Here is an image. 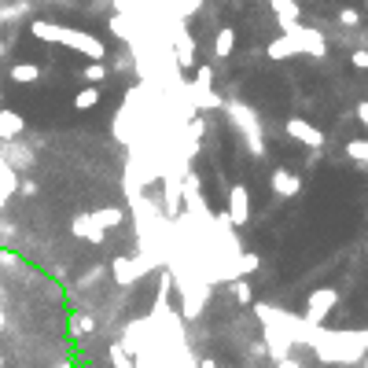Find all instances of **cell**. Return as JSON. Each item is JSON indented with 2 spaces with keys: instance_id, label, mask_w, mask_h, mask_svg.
I'll list each match as a JSON object with an SVG mask.
<instances>
[{
  "instance_id": "15",
  "label": "cell",
  "mask_w": 368,
  "mask_h": 368,
  "mask_svg": "<svg viewBox=\"0 0 368 368\" xmlns=\"http://www.w3.org/2000/svg\"><path fill=\"white\" fill-rule=\"evenodd\" d=\"M291 56H302V52H298V41H295L291 33H280L276 41H269V45H266V59H273V63L291 59Z\"/></svg>"
},
{
  "instance_id": "29",
  "label": "cell",
  "mask_w": 368,
  "mask_h": 368,
  "mask_svg": "<svg viewBox=\"0 0 368 368\" xmlns=\"http://www.w3.org/2000/svg\"><path fill=\"white\" fill-rule=\"evenodd\" d=\"M350 63H354L357 70H368V48H354V52H350Z\"/></svg>"
},
{
  "instance_id": "23",
  "label": "cell",
  "mask_w": 368,
  "mask_h": 368,
  "mask_svg": "<svg viewBox=\"0 0 368 368\" xmlns=\"http://www.w3.org/2000/svg\"><path fill=\"white\" fill-rule=\"evenodd\" d=\"M96 103H100V85H85V89L74 96V107H78V111H93Z\"/></svg>"
},
{
  "instance_id": "22",
  "label": "cell",
  "mask_w": 368,
  "mask_h": 368,
  "mask_svg": "<svg viewBox=\"0 0 368 368\" xmlns=\"http://www.w3.org/2000/svg\"><path fill=\"white\" fill-rule=\"evenodd\" d=\"M81 78H85V85H103L107 63H103V59H89V63H85V70H81Z\"/></svg>"
},
{
  "instance_id": "26",
  "label": "cell",
  "mask_w": 368,
  "mask_h": 368,
  "mask_svg": "<svg viewBox=\"0 0 368 368\" xmlns=\"http://www.w3.org/2000/svg\"><path fill=\"white\" fill-rule=\"evenodd\" d=\"M339 26H361V11L357 8H342L339 11Z\"/></svg>"
},
{
  "instance_id": "25",
  "label": "cell",
  "mask_w": 368,
  "mask_h": 368,
  "mask_svg": "<svg viewBox=\"0 0 368 368\" xmlns=\"http://www.w3.org/2000/svg\"><path fill=\"white\" fill-rule=\"evenodd\" d=\"M232 295H236V302H240V306H254V291H251V284H247L243 276L232 280Z\"/></svg>"
},
{
  "instance_id": "33",
  "label": "cell",
  "mask_w": 368,
  "mask_h": 368,
  "mask_svg": "<svg viewBox=\"0 0 368 368\" xmlns=\"http://www.w3.org/2000/svg\"><path fill=\"white\" fill-rule=\"evenodd\" d=\"M280 368H302L298 361H291V357H284V361H280Z\"/></svg>"
},
{
  "instance_id": "31",
  "label": "cell",
  "mask_w": 368,
  "mask_h": 368,
  "mask_svg": "<svg viewBox=\"0 0 368 368\" xmlns=\"http://www.w3.org/2000/svg\"><path fill=\"white\" fill-rule=\"evenodd\" d=\"M199 4H203V0H184V4H181V11H177V15H181V19H184V23H188V15H191V11H196Z\"/></svg>"
},
{
  "instance_id": "4",
  "label": "cell",
  "mask_w": 368,
  "mask_h": 368,
  "mask_svg": "<svg viewBox=\"0 0 368 368\" xmlns=\"http://www.w3.org/2000/svg\"><path fill=\"white\" fill-rule=\"evenodd\" d=\"M125 221V210L118 206H103V210H89V214H78V218L70 221V232L78 236V240H89V243H103V236L118 228Z\"/></svg>"
},
{
  "instance_id": "37",
  "label": "cell",
  "mask_w": 368,
  "mask_h": 368,
  "mask_svg": "<svg viewBox=\"0 0 368 368\" xmlns=\"http://www.w3.org/2000/svg\"><path fill=\"white\" fill-rule=\"evenodd\" d=\"M4 364H8V361H4V354H0V368H4Z\"/></svg>"
},
{
  "instance_id": "16",
  "label": "cell",
  "mask_w": 368,
  "mask_h": 368,
  "mask_svg": "<svg viewBox=\"0 0 368 368\" xmlns=\"http://www.w3.org/2000/svg\"><path fill=\"white\" fill-rule=\"evenodd\" d=\"M191 103H196V111H221V96L218 93H214V89H196V85H191Z\"/></svg>"
},
{
  "instance_id": "28",
  "label": "cell",
  "mask_w": 368,
  "mask_h": 368,
  "mask_svg": "<svg viewBox=\"0 0 368 368\" xmlns=\"http://www.w3.org/2000/svg\"><path fill=\"white\" fill-rule=\"evenodd\" d=\"M15 191H19V196H26V199H33V196H37V181H33V177H19Z\"/></svg>"
},
{
  "instance_id": "12",
  "label": "cell",
  "mask_w": 368,
  "mask_h": 368,
  "mask_svg": "<svg viewBox=\"0 0 368 368\" xmlns=\"http://www.w3.org/2000/svg\"><path fill=\"white\" fill-rule=\"evenodd\" d=\"M291 346H295V339H291L288 328H280V324H266V354L273 361H284L291 354Z\"/></svg>"
},
{
  "instance_id": "17",
  "label": "cell",
  "mask_w": 368,
  "mask_h": 368,
  "mask_svg": "<svg viewBox=\"0 0 368 368\" xmlns=\"http://www.w3.org/2000/svg\"><path fill=\"white\" fill-rule=\"evenodd\" d=\"M269 8L276 11L280 26H284V23H302V8H298V0H269Z\"/></svg>"
},
{
  "instance_id": "20",
  "label": "cell",
  "mask_w": 368,
  "mask_h": 368,
  "mask_svg": "<svg viewBox=\"0 0 368 368\" xmlns=\"http://www.w3.org/2000/svg\"><path fill=\"white\" fill-rule=\"evenodd\" d=\"M232 48H236V30H232V26H221L218 37H214V56H218V59H228Z\"/></svg>"
},
{
  "instance_id": "35",
  "label": "cell",
  "mask_w": 368,
  "mask_h": 368,
  "mask_svg": "<svg viewBox=\"0 0 368 368\" xmlns=\"http://www.w3.org/2000/svg\"><path fill=\"white\" fill-rule=\"evenodd\" d=\"M203 368H218V364H214V361H203Z\"/></svg>"
},
{
  "instance_id": "9",
  "label": "cell",
  "mask_w": 368,
  "mask_h": 368,
  "mask_svg": "<svg viewBox=\"0 0 368 368\" xmlns=\"http://www.w3.org/2000/svg\"><path fill=\"white\" fill-rule=\"evenodd\" d=\"M0 162H4L11 173L30 169L33 166V151L23 144V137H19V140H0Z\"/></svg>"
},
{
  "instance_id": "8",
  "label": "cell",
  "mask_w": 368,
  "mask_h": 368,
  "mask_svg": "<svg viewBox=\"0 0 368 368\" xmlns=\"http://www.w3.org/2000/svg\"><path fill=\"white\" fill-rule=\"evenodd\" d=\"M173 56H177V67H181V70L196 67V37L188 33L184 19H177V30H173Z\"/></svg>"
},
{
  "instance_id": "3",
  "label": "cell",
  "mask_w": 368,
  "mask_h": 368,
  "mask_svg": "<svg viewBox=\"0 0 368 368\" xmlns=\"http://www.w3.org/2000/svg\"><path fill=\"white\" fill-rule=\"evenodd\" d=\"M221 111H225L228 122L236 125V133L243 137V144H247L251 155L262 159V155H266V137H262V122H258V111H254V107H247V103H240V100H225Z\"/></svg>"
},
{
  "instance_id": "34",
  "label": "cell",
  "mask_w": 368,
  "mask_h": 368,
  "mask_svg": "<svg viewBox=\"0 0 368 368\" xmlns=\"http://www.w3.org/2000/svg\"><path fill=\"white\" fill-rule=\"evenodd\" d=\"M4 324H8V313H4V310H0V332H4Z\"/></svg>"
},
{
  "instance_id": "32",
  "label": "cell",
  "mask_w": 368,
  "mask_h": 368,
  "mask_svg": "<svg viewBox=\"0 0 368 368\" xmlns=\"http://www.w3.org/2000/svg\"><path fill=\"white\" fill-rule=\"evenodd\" d=\"M357 122L364 125V137H368V100H361V103H357Z\"/></svg>"
},
{
  "instance_id": "10",
  "label": "cell",
  "mask_w": 368,
  "mask_h": 368,
  "mask_svg": "<svg viewBox=\"0 0 368 368\" xmlns=\"http://www.w3.org/2000/svg\"><path fill=\"white\" fill-rule=\"evenodd\" d=\"M284 133H288L291 140H298V144H306L310 151H320V147H324V133H320L313 122H306V118H288V122H284Z\"/></svg>"
},
{
  "instance_id": "5",
  "label": "cell",
  "mask_w": 368,
  "mask_h": 368,
  "mask_svg": "<svg viewBox=\"0 0 368 368\" xmlns=\"http://www.w3.org/2000/svg\"><path fill=\"white\" fill-rule=\"evenodd\" d=\"M159 262H162V258H159V254H147V251H140V254H122V258H115L111 276L118 280L122 288H133L144 273L159 269Z\"/></svg>"
},
{
  "instance_id": "2",
  "label": "cell",
  "mask_w": 368,
  "mask_h": 368,
  "mask_svg": "<svg viewBox=\"0 0 368 368\" xmlns=\"http://www.w3.org/2000/svg\"><path fill=\"white\" fill-rule=\"evenodd\" d=\"M310 346L324 364H354L368 354L364 332H313Z\"/></svg>"
},
{
  "instance_id": "18",
  "label": "cell",
  "mask_w": 368,
  "mask_h": 368,
  "mask_svg": "<svg viewBox=\"0 0 368 368\" xmlns=\"http://www.w3.org/2000/svg\"><path fill=\"white\" fill-rule=\"evenodd\" d=\"M93 332H96V317L74 310V313H70V335H74V339H85V335H93Z\"/></svg>"
},
{
  "instance_id": "24",
  "label": "cell",
  "mask_w": 368,
  "mask_h": 368,
  "mask_svg": "<svg viewBox=\"0 0 368 368\" xmlns=\"http://www.w3.org/2000/svg\"><path fill=\"white\" fill-rule=\"evenodd\" d=\"M346 159H354V162L368 166V137H357V140L346 144Z\"/></svg>"
},
{
  "instance_id": "39",
  "label": "cell",
  "mask_w": 368,
  "mask_h": 368,
  "mask_svg": "<svg viewBox=\"0 0 368 368\" xmlns=\"http://www.w3.org/2000/svg\"><path fill=\"white\" fill-rule=\"evenodd\" d=\"M364 41H368V30H364Z\"/></svg>"
},
{
  "instance_id": "19",
  "label": "cell",
  "mask_w": 368,
  "mask_h": 368,
  "mask_svg": "<svg viewBox=\"0 0 368 368\" xmlns=\"http://www.w3.org/2000/svg\"><path fill=\"white\" fill-rule=\"evenodd\" d=\"M8 78H11L15 85H33V81L41 78V67H37V63H15V67L8 70Z\"/></svg>"
},
{
  "instance_id": "36",
  "label": "cell",
  "mask_w": 368,
  "mask_h": 368,
  "mask_svg": "<svg viewBox=\"0 0 368 368\" xmlns=\"http://www.w3.org/2000/svg\"><path fill=\"white\" fill-rule=\"evenodd\" d=\"M361 368H368V354H364V357H361Z\"/></svg>"
},
{
  "instance_id": "38",
  "label": "cell",
  "mask_w": 368,
  "mask_h": 368,
  "mask_svg": "<svg viewBox=\"0 0 368 368\" xmlns=\"http://www.w3.org/2000/svg\"><path fill=\"white\" fill-rule=\"evenodd\" d=\"M364 342H368V328H364Z\"/></svg>"
},
{
  "instance_id": "6",
  "label": "cell",
  "mask_w": 368,
  "mask_h": 368,
  "mask_svg": "<svg viewBox=\"0 0 368 368\" xmlns=\"http://www.w3.org/2000/svg\"><path fill=\"white\" fill-rule=\"evenodd\" d=\"M284 33H291L298 41V52L302 56H313V59H324L328 56V45H324V33L317 26H306V23H284L280 26Z\"/></svg>"
},
{
  "instance_id": "11",
  "label": "cell",
  "mask_w": 368,
  "mask_h": 368,
  "mask_svg": "<svg viewBox=\"0 0 368 368\" xmlns=\"http://www.w3.org/2000/svg\"><path fill=\"white\" fill-rule=\"evenodd\" d=\"M228 221H232V228H243L247 221H251V191L243 188V184H232L228 188Z\"/></svg>"
},
{
  "instance_id": "14",
  "label": "cell",
  "mask_w": 368,
  "mask_h": 368,
  "mask_svg": "<svg viewBox=\"0 0 368 368\" xmlns=\"http://www.w3.org/2000/svg\"><path fill=\"white\" fill-rule=\"evenodd\" d=\"M23 133H26V118L11 107H0V140H19Z\"/></svg>"
},
{
  "instance_id": "13",
  "label": "cell",
  "mask_w": 368,
  "mask_h": 368,
  "mask_svg": "<svg viewBox=\"0 0 368 368\" xmlns=\"http://www.w3.org/2000/svg\"><path fill=\"white\" fill-rule=\"evenodd\" d=\"M269 188L276 191L280 199H295L298 191H302V177H298V173H291L288 166H276L269 173Z\"/></svg>"
},
{
  "instance_id": "7",
  "label": "cell",
  "mask_w": 368,
  "mask_h": 368,
  "mask_svg": "<svg viewBox=\"0 0 368 368\" xmlns=\"http://www.w3.org/2000/svg\"><path fill=\"white\" fill-rule=\"evenodd\" d=\"M335 306H339V291H335V288H317V291L306 298V317H302V320L313 324V328H320V324L335 313Z\"/></svg>"
},
{
  "instance_id": "21",
  "label": "cell",
  "mask_w": 368,
  "mask_h": 368,
  "mask_svg": "<svg viewBox=\"0 0 368 368\" xmlns=\"http://www.w3.org/2000/svg\"><path fill=\"white\" fill-rule=\"evenodd\" d=\"M107 361H111V368H137V357L129 354L122 342H111V346H107Z\"/></svg>"
},
{
  "instance_id": "1",
  "label": "cell",
  "mask_w": 368,
  "mask_h": 368,
  "mask_svg": "<svg viewBox=\"0 0 368 368\" xmlns=\"http://www.w3.org/2000/svg\"><path fill=\"white\" fill-rule=\"evenodd\" d=\"M30 33H33L37 41H45V45H63V48H70V52H81L85 59H107L103 41L93 37V33H85V30L59 26V23H48V19H33Z\"/></svg>"
},
{
  "instance_id": "30",
  "label": "cell",
  "mask_w": 368,
  "mask_h": 368,
  "mask_svg": "<svg viewBox=\"0 0 368 368\" xmlns=\"http://www.w3.org/2000/svg\"><path fill=\"white\" fill-rule=\"evenodd\" d=\"M111 30H115L118 37H125V41H129V26H125V19H122V15H115V19H111Z\"/></svg>"
},
{
  "instance_id": "27",
  "label": "cell",
  "mask_w": 368,
  "mask_h": 368,
  "mask_svg": "<svg viewBox=\"0 0 368 368\" xmlns=\"http://www.w3.org/2000/svg\"><path fill=\"white\" fill-rule=\"evenodd\" d=\"M191 85H196V89H214V70H210V67H199Z\"/></svg>"
}]
</instances>
